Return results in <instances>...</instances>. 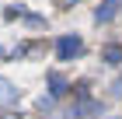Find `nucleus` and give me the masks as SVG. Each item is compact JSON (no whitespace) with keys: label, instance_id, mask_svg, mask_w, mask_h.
I'll return each instance as SVG.
<instances>
[{"label":"nucleus","instance_id":"obj_2","mask_svg":"<svg viewBox=\"0 0 122 119\" xmlns=\"http://www.w3.org/2000/svg\"><path fill=\"white\" fill-rule=\"evenodd\" d=\"M14 102H18V88L0 77V105H14Z\"/></svg>","mask_w":122,"mask_h":119},{"label":"nucleus","instance_id":"obj_3","mask_svg":"<svg viewBox=\"0 0 122 119\" xmlns=\"http://www.w3.org/2000/svg\"><path fill=\"white\" fill-rule=\"evenodd\" d=\"M115 11H119V0H101V4H98V11H94V18H98V21H108Z\"/></svg>","mask_w":122,"mask_h":119},{"label":"nucleus","instance_id":"obj_8","mask_svg":"<svg viewBox=\"0 0 122 119\" xmlns=\"http://www.w3.org/2000/svg\"><path fill=\"white\" fill-rule=\"evenodd\" d=\"M0 56H4V49H0Z\"/></svg>","mask_w":122,"mask_h":119},{"label":"nucleus","instance_id":"obj_1","mask_svg":"<svg viewBox=\"0 0 122 119\" xmlns=\"http://www.w3.org/2000/svg\"><path fill=\"white\" fill-rule=\"evenodd\" d=\"M80 49H84L80 35H63L56 42V56H59V60H73V56H80Z\"/></svg>","mask_w":122,"mask_h":119},{"label":"nucleus","instance_id":"obj_6","mask_svg":"<svg viewBox=\"0 0 122 119\" xmlns=\"http://www.w3.org/2000/svg\"><path fill=\"white\" fill-rule=\"evenodd\" d=\"M115 95H122V77H119V81H115Z\"/></svg>","mask_w":122,"mask_h":119},{"label":"nucleus","instance_id":"obj_7","mask_svg":"<svg viewBox=\"0 0 122 119\" xmlns=\"http://www.w3.org/2000/svg\"><path fill=\"white\" fill-rule=\"evenodd\" d=\"M66 4H73V0H66Z\"/></svg>","mask_w":122,"mask_h":119},{"label":"nucleus","instance_id":"obj_4","mask_svg":"<svg viewBox=\"0 0 122 119\" xmlns=\"http://www.w3.org/2000/svg\"><path fill=\"white\" fill-rule=\"evenodd\" d=\"M49 84H52V95H66V77H59V74H49Z\"/></svg>","mask_w":122,"mask_h":119},{"label":"nucleus","instance_id":"obj_5","mask_svg":"<svg viewBox=\"0 0 122 119\" xmlns=\"http://www.w3.org/2000/svg\"><path fill=\"white\" fill-rule=\"evenodd\" d=\"M105 60H108V63H122V46H105Z\"/></svg>","mask_w":122,"mask_h":119}]
</instances>
